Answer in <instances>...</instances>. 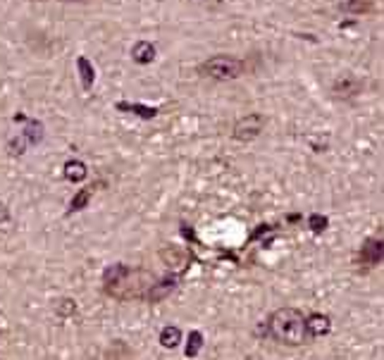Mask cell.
Listing matches in <instances>:
<instances>
[{
	"label": "cell",
	"mask_w": 384,
	"mask_h": 360,
	"mask_svg": "<svg viewBox=\"0 0 384 360\" xmlns=\"http://www.w3.org/2000/svg\"><path fill=\"white\" fill-rule=\"evenodd\" d=\"M132 60L136 62V65H151L153 60H156V55H158V50L156 46H153L151 41H136L132 46Z\"/></svg>",
	"instance_id": "cell-8"
},
{
	"label": "cell",
	"mask_w": 384,
	"mask_h": 360,
	"mask_svg": "<svg viewBox=\"0 0 384 360\" xmlns=\"http://www.w3.org/2000/svg\"><path fill=\"white\" fill-rule=\"evenodd\" d=\"M203 349V334L201 332H191L187 339V358H196Z\"/></svg>",
	"instance_id": "cell-18"
},
{
	"label": "cell",
	"mask_w": 384,
	"mask_h": 360,
	"mask_svg": "<svg viewBox=\"0 0 384 360\" xmlns=\"http://www.w3.org/2000/svg\"><path fill=\"white\" fill-rule=\"evenodd\" d=\"M65 303L67 306H57V313H60V315H67V313H74V301H65Z\"/></svg>",
	"instance_id": "cell-21"
},
{
	"label": "cell",
	"mask_w": 384,
	"mask_h": 360,
	"mask_svg": "<svg viewBox=\"0 0 384 360\" xmlns=\"http://www.w3.org/2000/svg\"><path fill=\"white\" fill-rule=\"evenodd\" d=\"M24 146H27V141H24L22 137L15 139V141H10V156H22Z\"/></svg>",
	"instance_id": "cell-20"
},
{
	"label": "cell",
	"mask_w": 384,
	"mask_h": 360,
	"mask_svg": "<svg viewBox=\"0 0 384 360\" xmlns=\"http://www.w3.org/2000/svg\"><path fill=\"white\" fill-rule=\"evenodd\" d=\"M65 179L67 182H72V184H79V182H84L86 175H88V170H86V165L81 163V160H67L65 163Z\"/></svg>",
	"instance_id": "cell-12"
},
{
	"label": "cell",
	"mask_w": 384,
	"mask_h": 360,
	"mask_svg": "<svg viewBox=\"0 0 384 360\" xmlns=\"http://www.w3.org/2000/svg\"><path fill=\"white\" fill-rule=\"evenodd\" d=\"M62 3H86V0H62Z\"/></svg>",
	"instance_id": "cell-23"
},
{
	"label": "cell",
	"mask_w": 384,
	"mask_h": 360,
	"mask_svg": "<svg viewBox=\"0 0 384 360\" xmlns=\"http://www.w3.org/2000/svg\"><path fill=\"white\" fill-rule=\"evenodd\" d=\"M361 262L366 265H380L382 262V239H368L366 246L361 248Z\"/></svg>",
	"instance_id": "cell-11"
},
{
	"label": "cell",
	"mask_w": 384,
	"mask_h": 360,
	"mask_svg": "<svg viewBox=\"0 0 384 360\" xmlns=\"http://www.w3.org/2000/svg\"><path fill=\"white\" fill-rule=\"evenodd\" d=\"M8 220H10V208L3 201H0V224L8 222Z\"/></svg>",
	"instance_id": "cell-22"
},
{
	"label": "cell",
	"mask_w": 384,
	"mask_h": 360,
	"mask_svg": "<svg viewBox=\"0 0 384 360\" xmlns=\"http://www.w3.org/2000/svg\"><path fill=\"white\" fill-rule=\"evenodd\" d=\"M117 110L122 112H134L139 115L141 120H153L158 115V108H149V105H141V103H117Z\"/></svg>",
	"instance_id": "cell-14"
},
{
	"label": "cell",
	"mask_w": 384,
	"mask_h": 360,
	"mask_svg": "<svg viewBox=\"0 0 384 360\" xmlns=\"http://www.w3.org/2000/svg\"><path fill=\"white\" fill-rule=\"evenodd\" d=\"M160 258H163L172 269H184L187 267V262H189V255H187V250L184 248H177V246H168V248H163L160 250Z\"/></svg>",
	"instance_id": "cell-9"
},
{
	"label": "cell",
	"mask_w": 384,
	"mask_h": 360,
	"mask_svg": "<svg viewBox=\"0 0 384 360\" xmlns=\"http://www.w3.org/2000/svg\"><path fill=\"white\" fill-rule=\"evenodd\" d=\"M22 139L27 141V144H41L43 139V124L38 120H27V127H24V134Z\"/></svg>",
	"instance_id": "cell-16"
},
{
	"label": "cell",
	"mask_w": 384,
	"mask_h": 360,
	"mask_svg": "<svg viewBox=\"0 0 384 360\" xmlns=\"http://www.w3.org/2000/svg\"><path fill=\"white\" fill-rule=\"evenodd\" d=\"M244 60L241 57H234V55H213L198 67V72L208 79H215V81H232V79H239L244 74Z\"/></svg>",
	"instance_id": "cell-3"
},
{
	"label": "cell",
	"mask_w": 384,
	"mask_h": 360,
	"mask_svg": "<svg viewBox=\"0 0 384 360\" xmlns=\"http://www.w3.org/2000/svg\"><path fill=\"white\" fill-rule=\"evenodd\" d=\"M267 332L274 342L286 346H301L308 342V332H306V318L296 308H279L267 320Z\"/></svg>",
	"instance_id": "cell-2"
},
{
	"label": "cell",
	"mask_w": 384,
	"mask_h": 360,
	"mask_svg": "<svg viewBox=\"0 0 384 360\" xmlns=\"http://www.w3.org/2000/svg\"><path fill=\"white\" fill-rule=\"evenodd\" d=\"M308 224H310V229L315 231V234H320V231H325L327 229V217L325 215H310V220H308Z\"/></svg>",
	"instance_id": "cell-19"
},
{
	"label": "cell",
	"mask_w": 384,
	"mask_h": 360,
	"mask_svg": "<svg viewBox=\"0 0 384 360\" xmlns=\"http://www.w3.org/2000/svg\"><path fill=\"white\" fill-rule=\"evenodd\" d=\"M306 332H308V339L325 337V334H330V332H332V320H330V315H325V313H313L310 318H306Z\"/></svg>",
	"instance_id": "cell-7"
},
{
	"label": "cell",
	"mask_w": 384,
	"mask_h": 360,
	"mask_svg": "<svg viewBox=\"0 0 384 360\" xmlns=\"http://www.w3.org/2000/svg\"><path fill=\"white\" fill-rule=\"evenodd\" d=\"M177 289V277H165L160 281H153L151 289L146 291V301L149 303H160V301H165L168 296L175 294Z\"/></svg>",
	"instance_id": "cell-6"
},
{
	"label": "cell",
	"mask_w": 384,
	"mask_h": 360,
	"mask_svg": "<svg viewBox=\"0 0 384 360\" xmlns=\"http://www.w3.org/2000/svg\"><path fill=\"white\" fill-rule=\"evenodd\" d=\"M179 342H182V330L179 327L170 325L160 332V346H165V349H177Z\"/></svg>",
	"instance_id": "cell-15"
},
{
	"label": "cell",
	"mask_w": 384,
	"mask_h": 360,
	"mask_svg": "<svg viewBox=\"0 0 384 360\" xmlns=\"http://www.w3.org/2000/svg\"><path fill=\"white\" fill-rule=\"evenodd\" d=\"M262 127H265V117L260 112H248L241 120L234 122L232 127V137L236 141H253L260 137Z\"/></svg>",
	"instance_id": "cell-4"
},
{
	"label": "cell",
	"mask_w": 384,
	"mask_h": 360,
	"mask_svg": "<svg viewBox=\"0 0 384 360\" xmlns=\"http://www.w3.org/2000/svg\"><path fill=\"white\" fill-rule=\"evenodd\" d=\"M88 201H91V189H81L79 194L69 201V213H79V210H84Z\"/></svg>",
	"instance_id": "cell-17"
},
{
	"label": "cell",
	"mask_w": 384,
	"mask_h": 360,
	"mask_svg": "<svg viewBox=\"0 0 384 360\" xmlns=\"http://www.w3.org/2000/svg\"><path fill=\"white\" fill-rule=\"evenodd\" d=\"M361 91H363V81L351 72L339 74L337 79L332 81V93H334L337 98H356V95H361Z\"/></svg>",
	"instance_id": "cell-5"
},
{
	"label": "cell",
	"mask_w": 384,
	"mask_h": 360,
	"mask_svg": "<svg viewBox=\"0 0 384 360\" xmlns=\"http://www.w3.org/2000/svg\"><path fill=\"white\" fill-rule=\"evenodd\" d=\"M153 281H156V279H153V274L141 272V269H129L127 265H122V262L110 265L103 272L105 291L110 296H115V298H120V301L146 296V291L151 289Z\"/></svg>",
	"instance_id": "cell-1"
},
{
	"label": "cell",
	"mask_w": 384,
	"mask_h": 360,
	"mask_svg": "<svg viewBox=\"0 0 384 360\" xmlns=\"http://www.w3.org/2000/svg\"><path fill=\"white\" fill-rule=\"evenodd\" d=\"M76 69H79V76H81V86H84V91H91L93 81H95V69L91 62L86 60L84 55L76 57Z\"/></svg>",
	"instance_id": "cell-13"
},
{
	"label": "cell",
	"mask_w": 384,
	"mask_h": 360,
	"mask_svg": "<svg viewBox=\"0 0 384 360\" xmlns=\"http://www.w3.org/2000/svg\"><path fill=\"white\" fill-rule=\"evenodd\" d=\"M339 10L344 15H368V12L375 10V0H339Z\"/></svg>",
	"instance_id": "cell-10"
}]
</instances>
